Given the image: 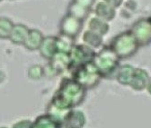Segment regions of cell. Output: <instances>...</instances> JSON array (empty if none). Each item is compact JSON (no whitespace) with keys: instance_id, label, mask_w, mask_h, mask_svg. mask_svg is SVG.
Instances as JSON below:
<instances>
[{"instance_id":"484cf974","label":"cell","mask_w":151,"mask_h":128,"mask_svg":"<svg viewBox=\"0 0 151 128\" xmlns=\"http://www.w3.org/2000/svg\"><path fill=\"white\" fill-rule=\"evenodd\" d=\"M146 89H147V91L148 92V94L151 95V77H149V79H148V82H147V84Z\"/></svg>"},{"instance_id":"7a4b0ae2","label":"cell","mask_w":151,"mask_h":128,"mask_svg":"<svg viewBox=\"0 0 151 128\" xmlns=\"http://www.w3.org/2000/svg\"><path fill=\"white\" fill-rule=\"evenodd\" d=\"M120 60L109 46H105L99 52H96L92 62L103 78H109L116 74L117 68L119 67Z\"/></svg>"},{"instance_id":"277c9868","label":"cell","mask_w":151,"mask_h":128,"mask_svg":"<svg viewBox=\"0 0 151 128\" xmlns=\"http://www.w3.org/2000/svg\"><path fill=\"white\" fill-rule=\"evenodd\" d=\"M71 78L88 91L98 87L103 77L94 63L90 62L72 70Z\"/></svg>"},{"instance_id":"9a60e30c","label":"cell","mask_w":151,"mask_h":128,"mask_svg":"<svg viewBox=\"0 0 151 128\" xmlns=\"http://www.w3.org/2000/svg\"><path fill=\"white\" fill-rule=\"evenodd\" d=\"M28 32L29 28L27 26L23 24H14L8 39L15 45H23Z\"/></svg>"},{"instance_id":"6da1fadb","label":"cell","mask_w":151,"mask_h":128,"mask_svg":"<svg viewBox=\"0 0 151 128\" xmlns=\"http://www.w3.org/2000/svg\"><path fill=\"white\" fill-rule=\"evenodd\" d=\"M87 90L72 78H63L58 89L47 105V113L61 119L68 111L79 106L86 98Z\"/></svg>"},{"instance_id":"4316f807","label":"cell","mask_w":151,"mask_h":128,"mask_svg":"<svg viewBox=\"0 0 151 128\" xmlns=\"http://www.w3.org/2000/svg\"><path fill=\"white\" fill-rule=\"evenodd\" d=\"M0 128H8V127H6V126H0Z\"/></svg>"},{"instance_id":"ba28073f","label":"cell","mask_w":151,"mask_h":128,"mask_svg":"<svg viewBox=\"0 0 151 128\" xmlns=\"http://www.w3.org/2000/svg\"><path fill=\"white\" fill-rule=\"evenodd\" d=\"M87 117L83 111L77 108L70 109L62 118L63 128H84Z\"/></svg>"},{"instance_id":"f1b7e54d","label":"cell","mask_w":151,"mask_h":128,"mask_svg":"<svg viewBox=\"0 0 151 128\" xmlns=\"http://www.w3.org/2000/svg\"><path fill=\"white\" fill-rule=\"evenodd\" d=\"M1 1H2V0H0V2H1Z\"/></svg>"},{"instance_id":"8992f818","label":"cell","mask_w":151,"mask_h":128,"mask_svg":"<svg viewBox=\"0 0 151 128\" xmlns=\"http://www.w3.org/2000/svg\"><path fill=\"white\" fill-rule=\"evenodd\" d=\"M137 39L139 46H147L151 44V22L149 18L137 20L129 29Z\"/></svg>"},{"instance_id":"7c38bea8","label":"cell","mask_w":151,"mask_h":128,"mask_svg":"<svg viewBox=\"0 0 151 128\" xmlns=\"http://www.w3.org/2000/svg\"><path fill=\"white\" fill-rule=\"evenodd\" d=\"M148 79L149 74L145 69L135 67L134 74L132 77L130 84H129V87L135 91H143L147 87Z\"/></svg>"},{"instance_id":"cb8c5ba5","label":"cell","mask_w":151,"mask_h":128,"mask_svg":"<svg viewBox=\"0 0 151 128\" xmlns=\"http://www.w3.org/2000/svg\"><path fill=\"white\" fill-rule=\"evenodd\" d=\"M72 1L82 6L85 8L89 9V10H91L92 6L95 4V0H72Z\"/></svg>"},{"instance_id":"7402d4cb","label":"cell","mask_w":151,"mask_h":128,"mask_svg":"<svg viewBox=\"0 0 151 128\" xmlns=\"http://www.w3.org/2000/svg\"><path fill=\"white\" fill-rule=\"evenodd\" d=\"M43 77H45L44 67L40 65H34L28 68V77L32 80H40Z\"/></svg>"},{"instance_id":"d4e9b609","label":"cell","mask_w":151,"mask_h":128,"mask_svg":"<svg viewBox=\"0 0 151 128\" xmlns=\"http://www.w3.org/2000/svg\"><path fill=\"white\" fill-rule=\"evenodd\" d=\"M104 2L107 3L109 5H110L111 6H113L114 8H118L120 7L124 2V0H103Z\"/></svg>"},{"instance_id":"5b68a950","label":"cell","mask_w":151,"mask_h":128,"mask_svg":"<svg viewBox=\"0 0 151 128\" xmlns=\"http://www.w3.org/2000/svg\"><path fill=\"white\" fill-rule=\"evenodd\" d=\"M96 55V50L88 46L82 44H75L69 51L68 56L70 59V70H74L80 66L93 61Z\"/></svg>"},{"instance_id":"9c48e42d","label":"cell","mask_w":151,"mask_h":128,"mask_svg":"<svg viewBox=\"0 0 151 128\" xmlns=\"http://www.w3.org/2000/svg\"><path fill=\"white\" fill-rule=\"evenodd\" d=\"M31 128H63L62 120L48 113L37 116L32 122Z\"/></svg>"},{"instance_id":"ffe728a7","label":"cell","mask_w":151,"mask_h":128,"mask_svg":"<svg viewBox=\"0 0 151 128\" xmlns=\"http://www.w3.org/2000/svg\"><path fill=\"white\" fill-rule=\"evenodd\" d=\"M90 11L91 10H89L88 8H85L82 6L75 3L73 1L69 4L68 8V14L77 17L80 20H83V21L88 16Z\"/></svg>"},{"instance_id":"52a82bcc","label":"cell","mask_w":151,"mask_h":128,"mask_svg":"<svg viewBox=\"0 0 151 128\" xmlns=\"http://www.w3.org/2000/svg\"><path fill=\"white\" fill-rule=\"evenodd\" d=\"M83 20H80L67 13L60 21L59 33L76 38L80 33L83 27Z\"/></svg>"},{"instance_id":"d6986e66","label":"cell","mask_w":151,"mask_h":128,"mask_svg":"<svg viewBox=\"0 0 151 128\" xmlns=\"http://www.w3.org/2000/svg\"><path fill=\"white\" fill-rule=\"evenodd\" d=\"M56 42L58 52L69 53L75 45V38L59 33V35L56 36Z\"/></svg>"},{"instance_id":"30bf717a","label":"cell","mask_w":151,"mask_h":128,"mask_svg":"<svg viewBox=\"0 0 151 128\" xmlns=\"http://www.w3.org/2000/svg\"><path fill=\"white\" fill-rule=\"evenodd\" d=\"M49 65L56 71L57 74H60L70 70V59L68 53L57 52L56 55L49 60Z\"/></svg>"},{"instance_id":"ac0fdd59","label":"cell","mask_w":151,"mask_h":128,"mask_svg":"<svg viewBox=\"0 0 151 128\" xmlns=\"http://www.w3.org/2000/svg\"><path fill=\"white\" fill-rule=\"evenodd\" d=\"M88 29H90L96 33H98L101 36H105L109 33V31L110 29L109 23L106 21L96 16L90 17L88 21Z\"/></svg>"},{"instance_id":"44dd1931","label":"cell","mask_w":151,"mask_h":128,"mask_svg":"<svg viewBox=\"0 0 151 128\" xmlns=\"http://www.w3.org/2000/svg\"><path fill=\"white\" fill-rule=\"evenodd\" d=\"M14 23L7 17H0V39H8Z\"/></svg>"},{"instance_id":"5bb4252c","label":"cell","mask_w":151,"mask_h":128,"mask_svg":"<svg viewBox=\"0 0 151 128\" xmlns=\"http://www.w3.org/2000/svg\"><path fill=\"white\" fill-rule=\"evenodd\" d=\"M95 14L98 17L106 21V22H110L116 15V9L102 0L96 4Z\"/></svg>"},{"instance_id":"83f0119b","label":"cell","mask_w":151,"mask_h":128,"mask_svg":"<svg viewBox=\"0 0 151 128\" xmlns=\"http://www.w3.org/2000/svg\"><path fill=\"white\" fill-rule=\"evenodd\" d=\"M148 18H149V20H150V22H151V16H149Z\"/></svg>"},{"instance_id":"8fae6325","label":"cell","mask_w":151,"mask_h":128,"mask_svg":"<svg viewBox=\"0 0 151 128\" xmlns=\"http://www.w3.org/2000/svg\"><path fill=\"white\" fill-rule=\"evenodd\" d=\"M38 51L43 57L49 61L58 52L56 36H45L38 48Z\"/></svg>"},{"instance_id":"4fadbf2b","label":"cell","mask_w":151,"mask_h":128,"mask_svg":"<svg viewBox=\"0 0 151 128\" xmlns=\"http://www.w3.org/2000/svg\"><path fill=\"white\" fill-rule=\"evenodd\" d=\"M44 35L39 29L33 28L29 29L28 35L24 42L23 46L29 51H37L38 50L41 43L44 39Z\"/></svg>"},{"instance_id":"2e32d148","label":"cell","mask_w":151,"mask_h":128,"mask_svg":"<svg viewBox=\"0 0 151 128\" xmlns=\"http://www.w3.org/2000/svg\"><path fill=\"white\" fill-rule=\"evenodd\" d=\"M135 67L131 65L119 66L115 74L116 81L122 85H129L134 74Z\"/></svg>"},{"instance_id":"e0dca14e","label":"cell","mask_w":151,"mask_h":128,"mask_svg":"<svg viewBox=\"0 0 151 128\" xmlns=\"http://www.w3.org/2000/svg\"><path fill=\"white\" fill-rule=\"evenodd\" d=\"M82 40L85 45L88 46L95 50L96 48H99L103 45V36L96 33L90 29H87L83 32Z\"/></svg>"},{"instance_id":"603a6c76","label":"cell","mask_w":151,"mask_h":128,"mask_svg":"<svg viewBox=\"0 0 151 128\" xmlns=\"http://www.w3.org/2000/svg\"><path fill=\"white\" fill-rule=\"evenodd\" d=\"M31 126H32V121L28 119H24L14 124L12 128H31Z\"/></svg>"},{"instance_id":"3957f363","label":"cell","mask_w":151,"mask_h":128,"mask_svg":"<svg viewBox=\"0 0 151 128\" xmlns=\"http://www.w3.org/2000/svg\"><path fill=\"white\" fill-rule=\"evenodd\" d=\"M109 46L120 59H127L133 56L140 47L130 30L115 36Z\"/></svg>"}]
</instances>
